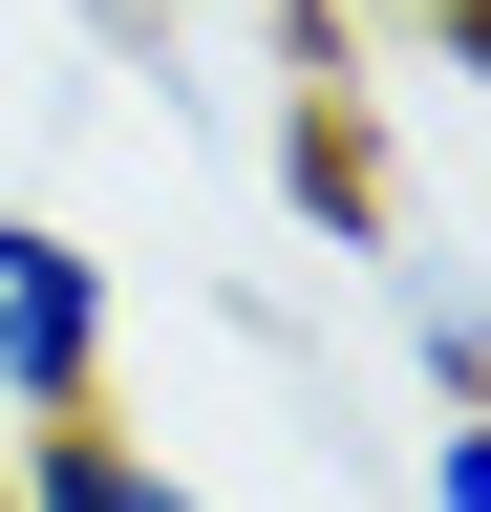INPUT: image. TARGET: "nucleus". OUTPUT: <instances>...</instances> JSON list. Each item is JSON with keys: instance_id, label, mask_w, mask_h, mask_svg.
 I'll use <instances>...</instances> for the list:
<instances>
[{"instance_id": "nucleus-1", "label": "nucleus", "mask_w": 491, "mask_h": 512, "mask_svg": "<svg viewBox=\"0 0 491 512\" xmlns=\"http://www.w3.org/2000/svg\"><path fill=\"white\" fill-rule=\"evenodd\" d=\"M107 363H129V299L65 214H0V427H86Z\"/></svg>"}, {"instance_id": "nucleus-2", "label": "nucleus", "mask_w": 491, "mask_h": 512, "mask_svg": "<svg viewBox=\"0 0 491 512\" xmlns=\"http://www.w3.org/2000/svg\"><path fill=\"white\" fill-rule=\"evenodd\" d=\"M0 512H214V491L171 470L150 427H107V406H86V427H0Z\"/></svg>"}, {"instance_id": "nucleus-3", "label": "nucleus", "mask_w": 491, "mask_h": 512, "mask_svg": "<svg viewBox=\"0 0 491 512\" xmlns=\"http://www.w3.org/2000/svg\"><path fill=\"white\" fill-rule=\"evenodd\" d=\"M385 320H406V363H427V406H491V299L449 278V256H406V235H385Z\"/></svg>"}, {"instance_id": "nucleus-4", "label": "nucleus", "mask_w": 491, "mask_h": 512, "mask_svg": "<svg viewBox=\"0 0 491 512\" xmlns=\"http://www.w3.org/2000/svg\"><path fill=\"white\" fill-rule=\"evenodd\" d=\"M427 512H491V406H449V427H427V470H406Z\"/></svg>"}, {"instance_id": "nucleus-5", "label": "nucleus", "mask_w": 491, "mask_h": 512, "mask_svg": "<svg viewBox=\"0 0 491 512\" xmlns=\"http://www.w3.org/2000/svg\"><path fill=\"white\" fill-rule=\"evenodd\" d=\"M427 43H449V86H491V0H427Z\"/></svg>"}]
</instances>
